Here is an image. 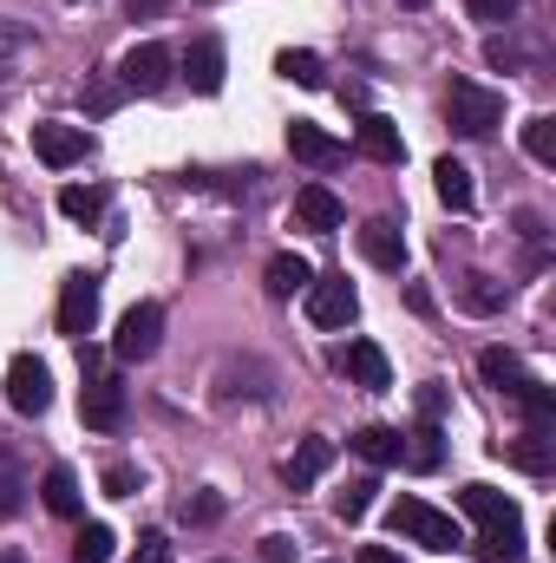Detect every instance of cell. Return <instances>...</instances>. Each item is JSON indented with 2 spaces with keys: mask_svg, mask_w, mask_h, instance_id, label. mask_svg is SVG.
Segmentation results:
<instances>
[{
  "mask_svg": "<svg viewBox=\"0 0 556 563\" xmlns=\"http://www.w3.org/2000/svg\"><path fill=\"white\" fill-rule=\"evenodd\" d=\"M551 432H556V426H531V432H518L504 452H511L524 472H551V465H556V439H551Z\"/></svg>",
  "mask_w": 556,
  "mask_h": 563,
  "instance_id": "22",
  "label": "cell"
},
{
  "mask_svg": "<svg viewBox=\"0 0 556 563\" xmlns=\"http://www.w3.org/2000/svg\"><path fill=\"white\" fill-rule=\"evenodd\" d=\"M164 347V301H132L119 334H112V354L119 361H151Z\"/></svg>",
  "mask_w": 556,
  "mask_h": 563,
  "instance_id": "6",
  "label": "cell"
},
{
  "mask_svg": "<svg viewBox=\"0 0 556 563\" xmlns=\"http://www.w3.org/2000/svg\"><path fill=\"white\" fill-rule=\"evenodd\" d=\"M334 465V439H321V432H308L294 452H288V465H281V485L288 492H308V485H321V472Z\"/></svg>",
  "mask_w": 556,
  "mask_h": 563,
  "instance_id": "12",
  "label": "cell"
},
{
  "mask_svg": "<svg viewBox=\"0 0 556 563\" xmlns=\"http://www.w3.org/2000/svg\"><path fill=\"white\" fill-rule=\"evenodd\" d=\"M294 223L327 236V230H341V223H347V203H341L327 184H301V190H294Z\"/></svg>",
  "mask_w": 556,
  "mask_h": 563,
  "instance_id": "13",
  "label": "cell"
},
{
  "mask_svg": "<svg viewBox=\"0 0 556 563\" xmlns=\"http://www.w3.org/2000/svg\"><path fill=\"white\" fill-rule=\"evenodd\" d=\"M132 563H170V538H164V531H144L138 558H132Z\"/></svg>",
  "mask_w": 556,
  "mask_h": 563,
  "instance_id": "37",
  "label": "cell"
},
{
  "mask_svg": "<svg viewBox=\"0 0 556 563\" xmlns=\"http://www.w3.org/2000/svg\"><path fill=\"white\" fill-rule=\"evenodd\" d=\"M347 445H354L367 465H400V452H407V432H400V426H360Z\"/></svg>",
  "mask_w": 556,
  "mask_h": 563,
  "instance_id": "18",
  "label": "cell"
},
{
  "mask_svg": "<svg viewBox=\"0 0 556 563\" xmlns=\"http://www.w3.org/2000/svg\"><path fill=\"white\" fill-rule=\"evenodd\" d=\"M20 505H26V478H20L13 459H0V518H13Z\"/></svg>",
  "mask_w": 556,
  "mask_h": 563,
  "instance_id": "31",
  "label": "cell"
},
{
  "mask_svg": "<svg viewBox=\"0 0 556 563\" xmlns=\"http://www.w3.org/2000/svg\"><path fill=\"white\" fill-rule=\"evenodd\" d=\"M445 413V394L438 387H419V420H438Z\"/></svg>",
  "mask_w": 556,
  "mask_h": 563,
  "instance_id": "40",
  "label": "cell"
},
{
  "mask_svg": "<svg viewBox=\"0 0 556 563\" xmlns=\"http://www.w3.org/2000/svg\"><path fill=\"white\" fill-rule=\"evenodd\" d=\"M485 59H491V66H504V73H518V66H531V53H524V46H511L504 33H491V40H485Z\"/></svg>",
  "mask_w": 556,
  "mask_h": 563,
  "instance_id": "33",
  "label": "cell"
},
{
  "mask_svg": "<svg viewBox=\"0 0 556 563\" xmlns=\"http://www.w3.org/2000/svg\"><path fill=\"white\" fill-rule=\"evenodd\" d=\"M478 374H485L498 394H511V400H524V394L537 387V374H531V367H524L511 347H485V354H478Z\"/></svg>",
  "mask_w": 556,
  "mask_h": 563,
  "instance_id": "17",
  "label": "cell"
},
{
  "mask_svg": "<svg viewBox=\"0 0 556 563\" xmlns=\"http://www.w3.org/2000/svg\"><path fill=\"white\" fill-rule=\"evenodd\" d=\"M354 563H400V558H393L387 544H367V551H360V558H354Z\"/></svg>",
  "mask_w": 556,
  "mask_h": 563,
  "instance_id": "43",
  "label": "cell"
},
{
  "mask_svg": "<svg viewBox=\"0 0 556 563\" xmlns=\"http://www.w3.org/2000/svg\"><path fill=\"white\" fill-rule=\"evenodd\" d=\"M308 282H314V269H308L294 250H281L276 263H269V295H281V301H288V295H301Z\"/></svg>",
  "mask_w": 556,
  "mask_h": 563,
  "instance_id": "23",
  "label": "cell"
},
{
  "mask_svg": "<svg viewBox=\"0 0 556 563\" xmlns=\"http://www.w3.org/2000/svg\"><path fill=\"white\" fill-rule=\"evenodd\" d=\"M360 151H367L374 164H400V157H407V139H400V125H393V119L367 112V119H360Z\"/></svg>",
  "mask_w": 556,
  "mask_h": 563,
  "instance_id": "19",
  "label": "cell"
},
{
  "mask_svg": "<svg viewBox=\"0 0 556 563\" xmlns=\"http://www.w3.org/2000/svg\"><path fill=\"white\" fill-rule=\"evenodd\" d=\"M59 210H66L73 223H92V217L105 210V190H99V184H66V190H59Z\"/></svg>",
  "mask_w": 556,
  "mask_h": 563,
  "instance_id": "26",
  "label": "cell"
},
{
  "mask_svg": "<svg viewBox=\"0 0 556 563\" xmlns=\"http://www.w3.org/2000/svg\"><path fill=\"white\" fill-rule=\"evenodd\" d=\"M524 151H531L537 164H556V119L551 112H537V119L524 125Z\"/></svg>",
  "mask_w": 556,
  "mask_h": 563,
  "instance_id": "29",
  "label": "cell"
},
{
  "mask_svg": "<svg viewBox=\"0 0 556 563\" xmlns=\"http://www.w3.org/2000/svg\"><path fill=\"white\" fill-rule=\"evenodd\" d=\"M33 151L46 170H73L92 151V139H86V125H33Z\"/></svg>",
  "mask_w": 556,
  "mask_h": 563,
  "instance_id": "11",
  "label": "cell"
},
{
  "mask_svg": "<svg viewBox=\"0 0 556 563\" xmlns=\"http://www.w3.org/2000/svg\"><path fill=\"white\" fill-rule=\"evenodd\" d=\"M432 177H438V203H445V210H458V217H465V210L478 203V190H471V170H465L458 157H438V164H432Z\"/></svg>",
  "mask_w": 556,
  "mask_h": 563,
  "instance_id": "20",
  "label": "cell"
},
{
  "mask_svg": "<svg viewBox=\"0 0 556 563\" xmlns=\"http://www.w3.org/2000/svg\"><path fill=\"white\" fill-rule=\"evenodd\" d=\"M105 492H112V498H132V492H138V472H132V465H112V472H105Z\"/></svg>",
  "mask_w": 556,
  "mask_h": 563,
  "instance_id": "38",
  "label": "cell"
},
{
  "mask_svg": "<svg viewBox=\"0 0 556 563\" xmlns=\"http://www.w3.org/2000/svg\"><path fill=\"white\" fill-rule=\"evenodd\" d=\"M125 99H132V92H125L119 79H92V86H86V112H92V119H112Z\"/></svg>",
  "mask_w": 556,
  "mask_h": 563,
  "instance_id": "30",
  "label": "cell"
},
{
  "mask_svg": "<svg viewBox=\"0 0 556 563\" xmlns=\"http://www.w3.org/2000/svg\"><path fill=\"white\" fill-rule=\"evenodd\" d=\"M341 367H347V380L367 387V394H387V387H393V367H387L380 341H347V347H341Z\"/></svg>",
  "mask_w": 556,
  "mask_h": 563,
  "instance_id": "15",
  "label": "cell"
},
{
  "mask_svg": "<svg viewBox=\"0 0 556 563\" xmlns=\"http://www.w3.org/2000/svg\"><path fill=\"white\" fill-rule=\"evenodd\" d=\"M518 236H524V243H544V217H537V210H518Z\"/></svg>",
  "mask_w": 556,
  "mask_h": 563,
  "instance_id": "39",
  "label": "cell"
},
{
  "mask_svg": "<svg viewBox=\"0 0 556 563\" xmlns=\"http://www.w3.org/2000/svg\"><path fill=\"white\" fill-rule=\"evenodd\" d=\"M458 505H465V518L478 525V551L491 563H511L524 551V511H518V498H504V492H491V485H465Z\"/></svg>",
  "mask_w": 556,
  "mask_h": 563,
  "instance_id": "1",
  "label": "cell"
},
{
  "mask_svg": "<svg viewBox=\"0 0 556 563\" xmlns=\"http://www.w3.org/2000/svg\"><path fill=\"white\" fill-rule=\"evenodd\" d=\"M301 295H308V321H314V328H347V321L360 314V295H354L347 276H314Z\"/></svg>",
  "mask_w": 556,
  "mask_h": 563,
  "instance_id": "8",
  "label": "cell"
},
{
  "mask_svg": "<svg viewBox=\"0 0 556 563\" xmlns=\"http://www.w3.org/2000/svg\"><path fill=\"white\" fill-rule=\"evenodd\" d=\"M170 66H177V59H170V46H157V40H138V46L119 59V86L151 99V92H164V86H170Z\"/></svg>",
  "mask_w": 556,
  "mask_h": 563,
  "instance_id": "9",
  "label": "cell"
},
{
  "mask_svg": "<svg viewBox=\"0 0 556 563\" xmlns=\"http://www.w3.org/2000/svg\"><path fill=\"white\" fill-rule=\"evenodd\" d=\"M92 328H99V276L73 269V276L59 282V334L66 341H86Z\"/></svg>",
  "mask_w": 556,
  "mask_h": 563,
  "instance_id": "7",
  "label": "cell"
},
{
  "mask_svg": "<svg viewBox=\"0 0 556 563\" xmlns=\"http://www.w3.org/2000/svg\"><path fill=\"white\" fill-rule=\"evenodd\" d=\"M400 7H425V0H400Z\"/></svg>",
  "mask_w": 556,
  "mask_h": 563,
  "instance_id": "44",
  "label": "cell"
},
{
  "mask_svg": "<svg viewBox=\"0 0 556 563\" xmlns=\"http://www.w3.org/2000/svg\"><path fill=\"white\" fill-rule=\"evenodd\" d=\"M112 525H79V538H73V563H112Z\"/></svg>",
  "mask_w": 556,
  "mask_h": 563,
  "instance_id": "27",
  "label": "cell"
},
{
  "mask_svg": "<svg viewBox=\"0 0 556 563\" xmlns=\"http://www.w3.org/2000/svg\"><path fill=\"white\" fill-rule=\"evenodd\" d=\"M223 73H230V53H223V40H216V33L190 40V53H184V79H190V92L216 99V92H223Z\"/></svg>",
  "mask_w": 556,
  "mask_h": 563,
  "instance_id": "10",
  "label": "cell"
},
{
  "mask_svg": "<svg viewBox=\"0 0 556 563\" xmlns=\"http://www.w3.org/2000/svg\"><path fill=\"white\" fill-rule=\"evenodd\" d=\"M360 250H367V263H374V269H387V276H400V269H407V236H400V223H393V217L360 223Z\"/></svg>",
  "mask_w": 556,
  "mask_h": 563,
  "instance_id": "14",
  "label": "cell"
},
{
  "mask_svg": "<svg viewBox=\"0 0 556 563\" xmlns=\"http://www.w3.org/2000/svg\"><path fill=\"white\" fill-rule=\"evenodd\" d=\"M445 119H452V132H465V139H491L498 119H504V92H491V86H478V79H452Z\"/></svg>",
  "mask_w": 556,
  "mask_h": 563,
  "instance_id": "2",
  "label": "cell"
},
{
  "mask_svg": "<svg viewBox=\"0 0 556 563\" xmlns=\"http://www.w3.org/2000/svg\"><path fill=\"white\" fill-rule=\"evenodd\" d=\"M7 407H13L20 420H40V413L53 407V374H46L40 354H13V361H7Z\"/></svg>",
  "mask_w": 556,
  "mask_h": 563,
  "instance_id": "4",
  "label": "cell"
},
{
  "mask_svg": "<svg viewBox=\"0 0 556 563\" xmlns=\"http://www.w3.org/2000/svg\"><path fill=\"white\" fill-rule=\"evenodd\" d=\"M465 7H471V20H485V26H511L524 0H465Z\"/></svg>",
  "mask_w": 556,
  "mask_h": 563,
  "instance_id": "34",
  "label": "cell"
},
{
  "mask_svg": "<svg viewBox=\"0 0 556 563\" xmlns=\"http://www.w3.org/2000/svg\"><path fill=\"white\" fill-rule=\"evenodd\" d=\"M26 46H33V33L20 20H0V66H13V53H26Z\"/></svg>",
  "mask_w": 556,
  "mask_h": 563,
  "instance_id": "36",
  "label": "cell"
},
{
  "mask_svg": "<svg viewBox=\"0 0 556 563\" xmlns=\"http://www.w3.org/2000/svg\"><path fill=\"white\" fill-rule=\"evenodd\" d=\"M374 492H380V478H354L341 498H334V511H341V525H360L367 518V505H374Z\"/></svg>",
  "mask_w": 556,
  "mask_h": 563,
  "instance_id": "28",
  "label": "cell"
},
{
  "mask_svg": "<svg viewBox=\"0 0 556 563\" xmlns=\"http://www.w3.org/2000/svg\"><path fill=\"white\" fill-rule=\"evenodd\" d=\"M79 361H86V394H79V413L92 432H112V426L125 420V380L119 374H99V361L79 347Z\"/></svg>",
  "mask_w": 556,
  "mask_h": 563,
  "instance_id": "5",
  "label": "cell"
},
{
  "mask_svg": "<svg viewBox=\"0 0 556 563\" xmlns=\"http://www.w3.org/2000/svg\"><path fill=\"white\" fill-rule=\"evenodd\" d=\"M263 558H269V563H288V558H294V538H263Z\"/></svg>",
  "mask_w": 556,
  "mask_h": 563,
  "instance_id": "41",
  "label": "cell"
},
{
  "mask_svg": "<svg viewBox=\"0 0 556 563\" xmlns=\"http://www.w3.org/2000/svg\"><path fill=\"white\" fill-rule=\"evenodd\" d=\"M125 7H132V20H157V13H164L170 0H125Z\"/></svg>",
  "mask_w": 556,
  "mask_h": 563,
  "instance_id": "42",
  "label": "cell"
},
{
  "mask_svg": "<svg viewBox=\"0 0 556 563\" xmlns=\"http://www.w3.org/2000/svg\"><path fill=\"white\" fill-rule=\"evenodd\" d=\"M387 518H393L400 538H413V544H425V551H458V544H465L458 518H452V511H432L425 498H400Z\"/></svg>",
  "mask_w": 556,
  "mask_h": 563,
  "instance_id": "3",
  "label": "cell"
},
{
  "mask_svg": "<svg viewBox=\"0 0 556 563\" xmlns=\"http://www.w3.org/2000/svg\"><path fill=\"white\" fill-rule=\"evenodd\" d=\"M276 73L288 79V86H308V92L327 79V73H321V53H294V46H288V53H276Z\"/></svg>",
  "mask_w": 556,
  "mask_h": 563,
  "instance_id": "25",
  "label": "cell"
},
{
  "mask_svg": "<svg viewBox=\"0 0 556 563\" xmlns=\"http://www.w3.org/2000/svg\"><path fill=\"white\" fill-rule=\"evenodd\" d=\"M216 518H223V498H216V492H197V498L184 505V525H216Z\"/></svg>",
  "mask_w": 556,
  "mask_h": 563,
  "instance_id": "35",
  "label": "cell"
},
{
  "mask_svg": "<svg viewBox=\"0 0 556 563\" xmlns=\"http://www.w3.org/2000/svg\"><path fill=\"white\" fill-rule=\"evenodd\" d=\"M40 498H46V511H53V518H79V505H86V492H79L73 465H53V472L40 478Z\"/></svg>",
  "mask_w": 556,
  "mask_h": 563,
  "instance_id": "21",
  "label": "cell"
},
{
  "mask_svg": "<svg viewBox=\"0 0 556 563\" xmlns=\"http://www.w3.org/2000/svg\"><path fill=\"white\" fill-rule=\"evenodd\" d=\"M438 452H445V445H438V420H419L413 432H407V452H400V459H407L413 472H432Z\"/></svg>",
  "mask_w": 556,
  "mask_h": 563,
  "instance_id": "24",
  "label": "cell"
},
{
  "mask_svg": "<svg viewBox=\"0 0 556 563\" xmlns=\"http://www.w3.org/2000/svg\"><path fill=\"white\" fill-rule=\"evenodd\" d=\"M465 308H478V314H491V308H504V288L491 276H471L465 282Z\"/></svg>",
  "mask_w": 556,
  "mask_h": 563,
  "instance_id": "32",
  "label": "cell"
},
{
  "mask_svg": "<svg viewBox=\"0 0 556 563\" xmlns=\"http://www.w3.org/2000/svg\"><path fill=\"white\" fill-rule=\"evenodd\" d=\"M288 151H294L308 170H334V164L347 157V144L334 139V132H321V125H308V119H294V125H288Z\"/></svg>",
  "mask_w": 556,
  "mask_h": 563,
  "instance_id": "16",
  "label": "cell"
}]
</instances>
